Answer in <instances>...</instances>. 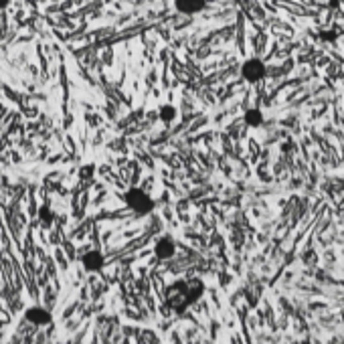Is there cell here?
Here are the masks:
<instances>
[{"instance_id":"obj_1","label":"cell","mask_w":344,"mask_h":344,"mask_svg":"<svg viewBox=\"0 0 344 344\" xmlns=\"http://www.w3.org/2000/svg\"><path fill=\"white\" fill-rule=\"evenodd\" d=\"M166 302L175 312H185L189 306H193L189 300V281H175L172 283L166 292Z\"/></svg>"},{"instance_id":"obj_2","label":"cell","mask_w":344,"mask_h":344,"mask_svg":"<svg viewBox=\"0 0 344 344\" xmlns=\"http://www.w3.org/2000/svg\"><path fill=\"white\" fill-rule=\"evenodd\" d=\"M126 203H128V207H130L134 213H138V215H148V213L154 209V201H152L144 191H140V189L128 191V193H126Z\"/></svg>"},{"instance_id":"obj_3","label":"cell","mask_w":344,"mask_h":344,"mask_svg":"<svg viewBox=\"0 0 344 344\" xmlns=\"http://www.w3.org/2000/svg\"><path fill=\"white\" fill-rule=\"evenodd\" d=\"M241 75H243L249 83H257V81L263 79V75H265V65H263L259 59H249V61L243 63Z\"/></svg>"},{"instance_id":"obj_4","label":"cell","mask_w":344,"mask_h":344,"mask_svg":"<svg viewBox=\"0 0 344 344\" xmlns=\"http://www.w3.org/2000/svg\"><path fill=\"white\" fill-rule=\"evenodd\" d=\"M25 318L27 322H31L33 326H49L53 322V316L47 308L43 306H31L27 312H25Z\"/></svg>"},{"instance_id":"obj_5","label":"cell","mask_w":344,"mask_h":344,"mask_svg":"<svg viewBox=\"0 0 344 344\" xmlns=\"http://www.w3.org/2000/svg\"><path fill=\"white\" fill-rule=\"evenodd\" d=\"M81 263H83V267H85L87 271H99V269L105 265V257H103V253H101V251H97V249H89V251H85V253H83Z\"/></svg>"},{"instance_id":"obj_6","label":"cell","mask_w":344,"mask_h":344,"mask_svg":"<svg viewBox=\"0 0 344 344\" xmlns=\"http://www.w3.org/2000/svg\"><path fill=\"white\" fill-rule=\"evenodd\" d=\"M154 253L158 259H170L177 253V243L172 241V237H160L154 245Z\"/></svg>"},{"instance_id":"obj_7","label":"cell","mask_w":344,"mask_h":344,"mask_svg":"<svg viewBox=\"0 0 344 344\" xmlns=\"http://www.w3.org/2000/svg\"><path fill=\"white\" fill-rule=\"evenodd\" d=\"M177 11H181L183 15H195L199 11H203L207 7L205 0H177L175 3Z\"/></svg>"},{"instance_id":"obj_8","label":"cell","mask_w":344,"mask_h":344,"mask_svg":"<svg viewBox=\"0 0 344 344\" xmlns=\"http://www.w3.org/2000/svg\"><path fill=\"white\" fill-rule=\"evenodd\" d=\"M205 283L201 281V279H191L189 281V300H191V304H195V302H199L203 296H205Z\"/></svg>"},{"instance_id":"obj_9","label":"cell","mask_w":344,"mask_h":344,"mask_svg":"<svg viewBox=\"0 0 344 344\" xmlns=\"http://www.w3.org/2000/svg\"><path fill=\"white\" fill-rule=\"evenodd\" d=\"M245 124L251 128H259L263 124V113L259 109H247L245 111Z\"/></svg>"},{"instance_id":"obj_10","label":"cell","mask_w":344,"mask_h":344,"mask_svg":"<svg viewBox=\"0 0 344 344\" xmlns=\"http://www.w3.org/2000/svg\"><path fill=\"white\" fill-rule=\"evenodd\" d=\"M158 116H160V120H162V122H172V120L177 118V107H172V105L164 103V105L160 107Z\"/></svg>"},{"instance_id":"obj_11","label":"cell","mask_w":344,"mask_h":344,"mask_svg":"<svg viewBox=\"0 0 344 344\" xmlns=\"http://www.w3.org/2000/svg\"><path fill=\"white\" fill-rule=\"evenodd\" d=\"M39 217H41V223L43 225H51V221H53V213L49 211V207H41Z\"/></svg>"},{"instance_id":"obj_12","label":"cell","mask_w":344,"mask_h":344,"mask_svg":"<svg viewBox=\"0 0 344 344\" xmlns=\"http://www.w3.org/2000/svg\"><path fill=\"white\" fill-rule=\"evenodd\" d=\"M93 172H95V166H93V164H83L81 170H79V177H81V179H91Z\"/></svg>"},{"instance_id":"obj_13","label":"cell","mask_w":344,"mask_h":344,"mask_svg":"<svg viewBox=\"0 0 344 344\" xmlns=\"http://www.w3.org/2000/svg\"><path fill=\"white\" fill-rule=\"evenodd\" d=\"M320 39H322L324 43H334V41H336V33H334V31H322V33H320Z\"/></svg>"},{"instance_id":"obj_14","label":"cell","mask_w":344,"mask_h":344,"mask_svg":"<svg viewBox=\"0 0 344 344\" xmlns=\"http://www.w3.org/2000/svg\"><path fill=\"white\" fill-rule=\"evenodd\" d=\"M7 7H9V0H0V11L7 9Z\"/></svg>"}]
</instances>
